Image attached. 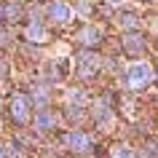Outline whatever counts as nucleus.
Returning <instances> with one entry per match:
<instances>
[{
    "label": "nucleus",
    "mask_w": 158,
    "mask_h": 158,
    "mask_svg": "<svg viewBox=\"0 0 158 158\" xmlns=\"http://www.w3.org/2000/svg\"><path fill=\"white\" fill-rule=\"evenodd\" d=\"M75 40L81 43V48H97L102 43V30L94 27V24H86V27H81L75 32Z\"/></svg>",
    "instance_id": "nucleus-5"
},
{
    "label": "nucleus",
    "mask_w": 158,
    "mask_h": 158,
    "mask_svg": "<svg viewBox=\"0 0 158 158\" xmlns=\"http://www.w3.org/2000/svg\"><path fill=\"white\" fill-rule=\"evenodd\" d=\"M107 3H121V0H107Z\"/></svg>",
    "instance_id": "nucleus-12"
},
{
    "label": "nucleus",
    "mask_w": 158,
    "mask_h": 158,
    "mask_svg": "<svg viewBox=\"0 0 158 158\" xmlns=\"http://www.w3.org/2000/svg\"><path fill=\"white\" fill-rule=\"evenodd\" d=\"M150 3H156V0H150Z\"/></svg>",
    "instance_id": "nucleus-13"
},
{
    "label": "nucleus",
    "mask_w": 158,
    "mask_h": 158,
    "mask_svg": "<svg viewBox=\"0 0 158 158\" xmlns=\"http://www.w3.org/2000/svg\"><path fill=\"white\" fill-rule=\"evenodd\" d=\"M30 113H32V99L30 97H14L11 99V121L19 126H27L30 123Z\"/></svg>",
    "instance_id": "nucleus-4"
},
{
    "label": "nucleus",
    "mask_w": 158,
    "mask_h": 158,
    "mask_svg": "<svg viewBox=\"0 0 158 158\" xmlns=\"http://www.w3.org/2000/svg\"><path fill=\"white\" fill-rule=\"evenodd\" d=\"M24 38H27V40H32V43H43L46 38H48V32H46V27H43V24L30 22V24L24 27Z\"/></svg>",
    "instance_id": "nucleus-8"
},
{
    "label": "nucleus",
    "mask_w": 158,
    "mask_h": 158,
    "mask_svg": "<svg viewBox=\"0 0 158 158\" xmlns=\"http://www.w3.org/2000/svg\"><path fill=\"white\" fill-rule=\"evenodd\" d=\"M121 24H123V30L131 32V30H139L142 27V19L137 16L134 11H123V14H121Z\"/></svg>",
    "instance_id": "nucleus-9"
},
{
    "label": "nucleus",
    "mask_w": 158,
    "mask_h": 158,
    "mask_svg": "<svg viewBox=\"0 0 158 158\" xmlns=\"http://www.w3.org/2000/svg\"><path fill=\"white\" fill-rule=\"evenodd\" d=\"M110 158H137V153H134L129 145H123V142H121V145H115V148L110 150Z\"/></svg>",
    "instance_id": "nucleus-10"
},
{
    "label": "nucleus",
    "mask_w": 158,
    "mask_h": 158,
    "mask_svg": "<svg viewBox=\"0 0 158 158\" xmlns=\"http://www.w3.org/2000/svg\"><path fill=\"white\" fill-rule=\"evenodd\" d=\"M59 142L64 145L70 153H86V150H91V137L81 129H73V131H64L59 137Z\"/></svg>",
    "instance_id": "nucleus-2"
},
{
    "label": "nucleus",
    "mask_w": 158,
    "mask_h": 158,
    "mask_svg": "<svg viewBox=\"0 0 158 158\" xmlns=\"http://www.w3.org/2000/svg\"><path fill=\"white\" fill-rule=\"evenodd\" d=\"M121 46H123V51L129 56H142V54L148 51V38H145L139 30H131V32H123Z\"/></svg>",
    "instance_id": "nucleus-3"
},
{
    "label": "nucleus",
    "mask_w": 158,
    "mask_h": 158,
    "mask_svg": "<svg viewBox=\"0 0 158 158\" xmlns=\"http://www.w3.org/2000/svg\"><path fill=\"white\" fill-rule=\"evenodd\" d=\"M48 14L51 19L56 22V24H70V19H73V8H70V3H51L48 6Z\"/></svg>",
    "instance_id": "nucleus-6"
},
{
    "label": "nucleus",
    "mask_w": 158,
    "mask_h": 158,
    "mask_svg": "<svg viewBox=\"0 0 158 158\" xmlns=\"http://www.w3.org/2000/svg\"><path fill=\"white\" fill-rule=\"evenodd\" d=\"M153 81H156V67L150 62H137V64L126 67V73H123V86L129 91H142Z\"/></svg>",
    "instance_id": "nucleus-1"
},
{
    "label": "nucleus",
    "mask_w": 158,
    "mask_h": 158,
    "mask_svg": "<svg viewBox=\"0 0 158 158\" xmlns=\"http://www.w3.org/2000/svg\"><path fill=\"white\" fill-rule=\"evenodd\" d=\"M0 158H8V145H0Z\"/></svg>",
    "instance_id": "nucleus-11"
},
{
    "label": "nucleus",
    "mask_w": 158,
    "mask_h": 158,
    "mask_svg": "<svg viewBox=\"0 0 158 158\" xmlns=\"http://www.w3.org/2000/svg\"><path fill=\"white\" fill-rule=\"evenodd\" d=\"M35 126H38V131H40V134L51 131V129L56 126V115H54V113H51L48 107L38 110V115H35Z\"/></svg>",
    "instance_id": "nucleus-7"
}]
</instances>
